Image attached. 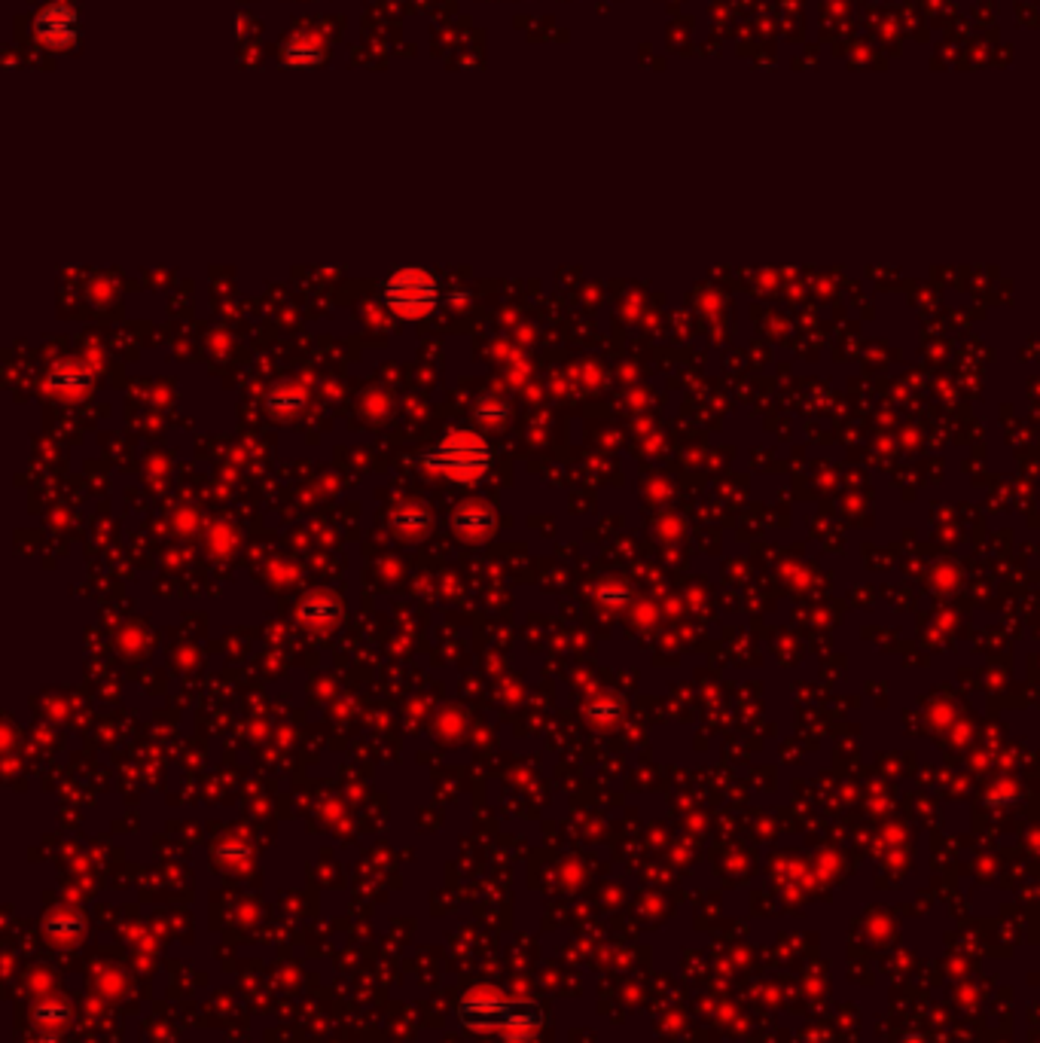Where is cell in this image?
Wrapping results in <instances>:
<instances>
[{
  "mask_svg": "<svg viewBox=\"0 0 1040 1043\" xmlns=\"http://www.w3.org/2000/svg\"><path fill=\"white\" fill-rule=\"evenodd\" d=\"M34 1019L37 1022H43V1025H58V1022H65L68 1019V1004H61V1001H43L37 1010H34Z\"/></svg>",
  "mask_w": 1040,
  "mask_h": 1043,
  "instance_id": "cell-12",
  "label": "cell"
},
{
  "mask_svg": "<svg viewBox=\"0 0 1040 1043\" xmlns=\"http://www.w3.org/2000/svg\"><path fill=\"white\" fill-rule=\"evenodd\" d=\"M452 528L464 537H482L495 528V510H488L482 504H464L452 516Z\"/></svg>",
  "mask_w": 1040,
  "mask_h": 1043,
  "instance_id": "cell-7",
  "label": "cell"
},
{
  "mask_svg": "<svg viewBox=\"0 0 1040 1043\" xmlns=\"http://www.w3.org/2000/svg\"><path fill=\"white\" fill-rule=\"evenodd\" d=\"M586 711H589V717H592V720H607V717L614 720V717H617V711H620V705H617V702H592Z\"/></svg>",
  "mask_w": 1040,
  "mask_h": 1043,
  "instance_id": "cell-13",
  "label": "cell"
},
{
  "mask_svg": "<svg viewBox=\"0 0 1040 1043\" xmlns=\"http://www.w3.org/2000/svg\"><path fill=\"white\" fill-rule=\"evenodd\" d=\"M473 415H476V421H482V424L501 427V424L507 421V415H510V403L501 400V397H482V400L476 403Z\"/></svg>",
  "mask_w": 1040,
  "mask_h": 1043,
  "instance_id": "cell-11",
  "label": "cell"
},
{
  "mask_svg": "<svg viewBox=\"0 0 1040 1043\" xmlns=\"http://www.w3.org/2000/svg\"><path fill=\"white\" fill-rule=\"evenodd\" d=\"M458 1019L473 1031H507L528 1034L543 1022V1010L534 1001H510V998H470L458 1007Z\"/></svg>",
  "mask_w": 1040,
  "mask_h": 1043,
  "instance_id": "cell-2",
  "label": "cell"
},
{
  "mask_svg": "<svg viewBox=\"0 0 1040 1043\" xmlns=\"http://www.w3.org/2000/svg\"><path fill=\"white\" fill-rule=\"evenodd\" d=\"M324 55H321V43H305V37H296V40H290L287 46H284V61H287V65H299V68H305V65H318V61H321Z\"/></svg>",
  "mask_w": 1040,
  "mask_h": 1043,
  "instance_id": "cell-10",
  "label": "cell"
},
{
  "mask_svg": "<svg viewBox=\"0 0 1040 1043\" xmlns=\"http://www.w3.org/2000/svg\"><path fill=\"white\" fill-rule=\"evenodd\" d=\"M89 385H92V370H89L86 363H80V360L58 363L55 370L49 373V379H46V391L65 394V397H71V394L77 397V394H83Z\"/></svg>",
  "mask_w": 1040,
  "mask_h": 1043,
  "instance_id": "cell-6",
  "label": "cell"
},
{
  "mask_svg": "<svg viewBox=\"0 0 1040 1043\" xmlns=\"http://www.w3.org/2000/svg\"><path fill=\"white\" fill-rule=\"evenodd\" d=\"M296 617H299L302 626H309V629H327V626H333L342 617V604H339V598L333 592H309L299 601Z\"/></svg>",
  "mask_w": 1040,
  "mask_h": 1043,
  "instance_id": "cell-5",
  "label": "cell"
},
{
  "mask_svg": "<svg viewBox=\"0 0 1040 1043\" xmlns=\"http://www.w3.org/2000/svg\"><path fill=\"white\" fill-rule=\"evenodd\" d=\"M305 403V391L296 388L293 382H278L269 394H266V409L269 412H293Z\"/></svg>",
  "mask_w": 1040,
  "mask_h": 1043,
  "instance_id": "cell-9",
  "label": "cell"
},
{
  "mask_svg": "<svg viewBox=\"0 0 1040 1043\" xmlns=\"http://www.w3.org/2000/svg\"><path fill=\"white\" fill-rule=\"evenodd\" d=\"M391 525H394L403 537L418 540V537L427 534V528H431V513H427L424 507H418V504H403V507L394 510Z\"/></svg>",
  "mask_w": 1040,
  "mask_h": 1043,
  "instance_id": "cell-8",
  "label": "cell"
},
{
  "mask_svg": "<svg viewBox=\"0 0 1040 1043\" xmlns=\"http://www.w3.org/2000/svg\"><path fill=\"white\" fill-rule=\"evenodd\" d=\"M382 302L388 305V309L397 315V318H406V321H418L424 315H431L437 309L440 302V284L437 278L427 272V269H418V266H406V269H397L385 287H382Z\"/></svg>",
  "mask_w": 1040,
  "mask_h": 1043,
  "instance_id": "cell-3",
  "label": "cell"
},
{
  "mask_svg": "<svg viewBox=\"0 0 1040 1043\" xmlns=\"http://www.w3.org/2000/svg\"><path fill=\"white\" fill-rule=\"evenodd\" d=\"M34 34L46 49H71L77 43V13L55 0L34 19Z\"/></svg>",
  "mask_w": 1040,
  "mask_h": 1043,
  "instance_id": "cell-4",
  "label": "cell"
},
{
  "mask_svg": "<svg viewBox=\"0 0 1040 1043\" xmlns=\"http://www.w3.org/2000/svg\"><path fill=\"white\" fill-rule=\"evenodd\" d=\"M421 467L452 482H479L492 467V449L473 431H452L437 446L418 455Z\"/></svg>",
  "mask_w": 1040,
  "mask_h": 1043,
  "instance_id": "cell-1",
  "label": "cell"
}]
</instances>
